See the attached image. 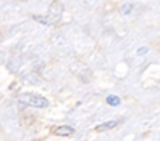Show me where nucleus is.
<instances>
[{
	"instance_id": "f257e3e1",
	"label": "nucleus",
	"mask_w": 160,
	"mask_h": 141,
	"mask_svg": "<svg viewBox=\"0 0 160 141\" xmlns=\"http://www.w3.org/2000/svg\"><path fill=\"white\" fill-rule=\"evenodd\" d=\"M19 103L26 106H32V108H38V109H43L48 106V99L45 96H40V95H35V93H22L18 96Z\"/></svg>"
},
{
	"instance_id": "f03ea898",
	"label": "nucleus",
	"mask_w": 160,
	"mask_h": 141,
	"mask_svg": "<svg viewBox=\"0 0 160 141\" xmlns=\"http://www.w3.org/2000/svg\"><path fill=\"white\" fill-rule=\"evenodd\" d=\"M62 11H64V8H62V3L61 2H56V0H55V2H51V5L48 8V15H47L50 24L59 23L61 18H62Z\"/></svg>"
},
{
	"instance_id": "7ed1b4c3",
	"label": "nucleus",
	"mask_w": 160,
	"mask_h": 141,
	"mask_svg": "<svg viewBox=\"0 0 160 141\" xmlns=\"http://www.w3.org/2000/svg\"><path fill=\"white\" fill-rule=\"evenodd\" d=\"M53 133L58 136H72L75 133V128H72L69 125H59L56 128H53Z\"/></svg>"
},
{
	"instance_id": "20e7f679",
	"label": "nucleus",
	"mask_w": 160,
	"mask_h": 141,
	"mask_svg": "<svg viewBox=\"0 0 160 141\" xmlns=\"http://www.w3.org/2000/svg\"><path fill=\"white\" fill-rule=\"evenodd\" d=\"M118 125V122L117 120H109V122H106V123H101V125H98L96 127V132H108V130H112V128H115Z\"/></svg>"
},
{
	"instance_id": "39448f33",
	"label": "nucleus",
	"mask_w": 160,
	"mask_h": 141,
	"mask_svg": "<svg viewBox=\"0 0 160 141\" xmlns=\"http://www.w3.org/2000/svg\"><path fill=\"white\" fill-rule=\"evenodd\" d=\"M106 103H108L109 106H118L120 104V98L115 96V95H109L108 98H106Z\"/></svg>"
},
{
	"instance_id": "423d86ee",
	"label": "nucleus",
	"mask_w": 160,
	"mask_h": 141,
	"mask_svg": "<svg viewBox=\"0 0 160 141\" xmlns=\"http://www.w3.org/2000/svg\"><path fill=\"white\" fill-rule=\"evenodd\" d=\"M133 8H135V7H133L131 3H125V5H123V8H122V15H128V13H130Z\"/></svg>"
},
{
	"instance_id": "0eeeda50",
	"label": "nucleus",
	"mask_w": 160,
	"mask_h": 141,
	"mask_svg": "<svg viewBox=\"0 0 160 141\" xmlns=\"http://www.w3.org/2000/svg\"><path fill=\"white\" fill-rule=\"evenodd\" d=\"M148 51H149V48H148V47H141V48L138 50V55H139V56H141V55H146Z\"/></svg>"
}]
</instances>
